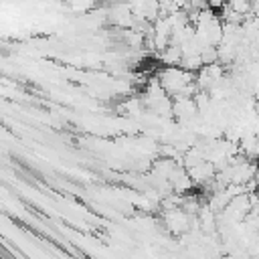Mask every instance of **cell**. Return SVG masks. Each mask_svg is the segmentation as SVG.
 Listing matches in <instances>:
<instances>
[{
  "label": "cell",
  "instance_id": "cell-1",
  "mask_svg": "<svg viewBox=\"0 0 259 259\" xmlns=\"http://www.w3.org/2000/svg\"><path fill=\"white\" fill-rule=\"evenodd\" d=\"M164 221H166V227H168L170 231L182 233V231H186L190 219H188V214H186L182 208H170V210H166Z\"/></svg>",
  "mask_w": 259,
  "mask_h": 259
},
{
  "label": "cell",
  "instance_id": "cell-2",
  "mask_svg": "<svg viewBox=\"0 0 259 259\" xmlns=\"http://www.w3.org/2000/svg\"><path fill=\"white\" fill-rule=\"evenodd\" d=\"M160 57L168 67H178V63L182 59V53H180V49L176 45H168L164 51H160Z\"/></svg>",
  "mask_w": 259,
  "mask_h": 259
}]
</instances>
